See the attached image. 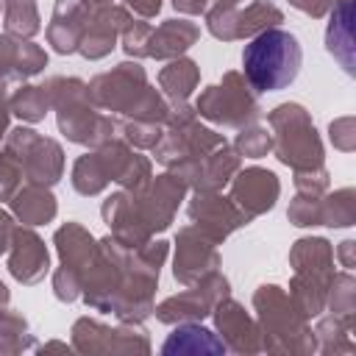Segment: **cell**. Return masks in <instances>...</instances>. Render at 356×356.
<instances>
[{"label": "cell", "mask_w": 356, "mask_h": 356, "mask_svg": "<svg viewBox=\"0 0 356 356\" xmlns=\"http://www.w3.org/2000/svg\"><path fill=\"white\" fill-rule=\"evenodd\" d=\"M153 175L150 159H145L142 153H134V147L125 139H111L100 147H95L92 153L78 156V161L72 164V186L78 195H100L111 181H117L122 189L136 192L142 189Z\"/></svg>", "instance_id": "1"}, {"label": "cell", "mask_w": 356, "mask_h": 356, "mask_svg": "<svg viewBox=\"0 0 356 356\" xmlns=\"http://www.w3.org/2000/svg\"><path fill=\"white\" fill-rule=\"evenodd\" d=\"M44 86L50 95V108H56L58 117V131L70 142L100 147L120 136V120L100 114V108L89 100L86 83L81 78L56 75Z\"/></svg>", "instance_id": "2"}, {"label": "cell", "mask_w": 356, "mask_h": 356, "mask_svg": "<svg viewBox=\"0 0 356 356\" xmlns=\"http://www.w3.org/2000/svg\"><path fill=\"white\" fill-rule=\"evenodd\" d=\"M303 64L300 42L281 28H267L242 50V75L253 92H278L286 89Z\"/></svg>", "instance_id": "3"}, {"label": "cell", "mask_w": 356, "mask_h": 356, "mask_svg": "<svg viewBox=\"0 0 356 356\" xmlns=\"http://www.w3.org/2000/svg\"><path fill=\"white\" fill-rule=\"evenodd\" d=\"M253 309L261 331V350L314 353V334L309 317L295 306L289 292L275 284H261L253 295Z\"/></svg>", "instance_id": "4"}, {"label": "cell", "mask_w": 356, "mask_h": 356, "mask_svg": "<svg viewBox=\"0 0 356 356\" xmlns=\"http://www.w3.org/2000/svg\"><path fill=\"white\" fill-rule=\"evenodd\" d=\"M292 281L289 298L306 317H320L325 312L328 284L334 278V248L323 236H303L289 250Z\"/></svg>", "instance_id": "5"}, {"label": "cell", "mask_w": 356, "mask_h": 356, "mask_svg": "<svg viewBox=\"0 0 356 356\" xmlns=\"http://www.w3.org/2000/svg\"><path fill=\"white\" fill-rule=\"evenodd\" d=\"M273 134V150L281 164L292 170L323 167V142L312 122V114L300 103H281L267 117Z\"/></svg>", "instance_id": "6"}, {"label": "cell", "mask_w": 356, "mask_h": 356, "mask_svg": "<svg viewBox=\"0 0 356 356\" xmlns=\"http://www.w3.org/2000/svg\"><path fill=\"white\" fill-rule=\"evenodd\" d=\"M195 111L214 125L239 131L259 120L261 106H259V92L250 89L245 75L228 70L220 83H211L200 92V97L195 100Z\"/></svg>", "instance_id": "7"}, {"label": "cell", "mask_w": 356, "mask_h": 356, "mask_svg": "<svg viewBox=\"0 0 356 356\" xmlns=\"http://www.w3.org/2000/svg\"><path fill=\"white\" fill-rule=\"evenodd\" d=\"M150 89L153 86L147 83L145 67L139 61H122L114 70L100 72V75H95L86 83L89 100L97 108L114 111L120 117H131L145 103V97L150 95Z\"/></svg>", "instance_id": "8"}, {"label": "cell", "mask_w": 356, "mask_h": 356, "mask_svg": "<svg viewBox=\"0 0 356 356\" xmlns=\"http://www.w3.org/2000/svg\"><path fill=\"white\" fill-rule=\"evenodd\" d=\"M3 150L11 153L19 167H22V178L28 184H39V186H53L61 175H64V150L56 139L36 134L33 128H14L6 134L3 139Z\"/></svg>", "instance_id": "9"}, {"label": "cell", "mask_w": 356, "mask_h": 356, "mask_svg": "<svg viewBox=\"0 0 356 356\" xmlns=\"http://www.w3.org/2000/svg\"><path fill=\"white\" fill-rule=\"evenodd\" d=\"M228 292H231L228 278L220 270H211L197 284H192L184 292L170 295L167 300H161L159 306H153V314H156L159 323H167V325L200 323V320H206L214 312V306L222 298H228Z\"/></svg>", "instance_id": "10"}, {"label": "cell", "mask_w": 356, "mask_h": 356, "mask_svg": "<svg viewBox=\"0 0 356 356\" xmlns=\"http://www.w3.org/2000/svg\"><path fill=\"white\" fill-rule=\"evenodd\" d=\"M278 22H284V11L270 0H256L248 8L214 3L206 11V25H209L211 36H217L222 42L250 39L267 28H275Z\"/></svg>", "instance_id": "11"}, {"label": "cell", "mask_w": 356, "mask_h": 356, "mask_svg": "<svg viewBox=\"0 0 356 356\" xmlns=\"http://www.w3.org/2000/svg\"><path fill=\"white\" fill-rule=\"evenodd\" d=\"M72 350L78 353H150V339L139 323H120L117 328L81 317L72 325Z\"/></svg>", "instance_id": "12"}, {"label": "cell", "mask_w": 356, "mask_h": 356, "mask_svg": "<svg viewBox=\"0 0 356 356\" xmlns=\"http://www.w3.org/2000/svg\"><path fill=\"white\" fill-rule=\"evenodd\" d=\"M186 189L189 186L175 172H164V175H153L139 192H131L145 225L150 228V234L164 231L172 222Z\"/></svg>", "instance_id": "13"}, {"label": "cell", "mask_w": 356, "mask_h": 356, "mask_svg": "<svg viewBox=\"0 0 356 356\" xmlns=\"http://www.w3.org/2000/svg\"><path fill=\"white\" fill-rule=\"evenodd\" d=\"M217 267H220L217 242H211L195 225L181 228L178 239H175V264H172L175 281L184 284V286H192V284H197L203 275H209Z\"/></svg>", "instance_id": "14"}, {"label": "cell", "mask_w": 356, "mask_h": 356, "mask_svg": "<svg viewBox=\"0 0 356 356\" xmlns=\"http://www.w3.org/2000/svg\"><path fill=\"white\" fill-rule=\"evenodd\" d=\"M186 214L197 231H203L211 242H222L236 228L248 225L250 220L231 203V197H222L220 192H195V197L186 206Z\"/></svg>", "instance_id": "15"}, {"label": "cell", "mask_w": 356, "mask_h": 356, "mask_svg": "<svg viewBox=\"0 0 356 356\" xmlns=\"http://www.w3.org/2000/svg\"><path fill=\"white\" fill-rule=\"evenodd\" d=\"M231 184V203L248 217H259L264 211H270L278 200V192H281V184H278V175L273 170H264V167H248V170H236V175L228 181Z\"/></svg>", "instance_id": "16"}, {"label": "cell", "mask_w": 356, "mask_h": 356, "mask_svg": "<svg viewBox=\"0 0 356 356\" xmlns=\"http://www.w3.org/2000/svg\"><path fill=\"white\" fill-rule=\"evenodd\" d=\"M131 11L122 6H103V8H92L89 11V22L83 28L78 53L89 61H97L103 56H108L117 44V39L122 36V31L131 25Z\"/></svg>", "instance_id": "17"}, {"label": "cell", "mask_w": 356, "mask_h": 356, "mask_svg": "<svg viewBox=\"0 0 356 356\" xmlns=\"http://www.w3.org/2000/svg\"><path fill=\"white\" fill-rule=\"evenodd\" d=\"M50 270V253L31 225H14L8 242V273L19 284H39Z\"/></svg>", "instance_id": "18"}, {"label": "cell", "mask_w": 356, "mask_h": 356, "mask_svg": "<svg viewBox=\"0 0 356 356\" xmlns=\"http://www.w3.org/2000/svg\"><path fill=\"white\" fill-rule=\"evenodd\" d=\"M242 167V156L236 153V147H231L228 142L214 147L209 156H203L200 161L178 170L175 175L195 192H220Z\"/></svg>", "instance_id": "19"}, {"label": "cell", "mask_w": 356, "mask_h": 356, "mask_svg": "<svg viewBox=\"0 0 356 356\" xmlns=\"http://www.w3.org/2000/svg\"><path fill=\"white\" fill-rule=\"evenodd\" d=\"M214 325L220 331V339L234 353H259L261 350V331L259 323L245 312L242 303L222 298L214 306Z\"/></svg>", "instance_id": "20"}, {"label": "cell", "mask_w": 356, "mask_h": 356, "mask_svg": "<svg viewBox=\"0 0 356 356\" xmlns=\"http://www.w3.org/2000/svg\"><path fill=\"white\" fill-rule=\"evenodd\" d=\"M100 214H103V222L111 228V236L125 248H139L153 239V234L145 225V220L134 203V195L128 189H120L111 197H106Z\"/></svg>", "instance_id": "21"}, {"label": "cell", "mask_w": 356, "mask_h": 356, "mask_svg": "<svg viewBox=\"0 0 356 356\" xmlns=\"http://www.w3.org/2000/svg\"><path fill=\"white\" fill-rule=\"evenodd\" d=\"M47 67V53L33 44L31 39H17L3 33L0 36V83L3 86H14L22 83L25 78L39 75Z\"/></svg>", "instance_id": "22"}, {"label": "cell", "mask_w": 356, "mask_h": 356, "mask_svg": "<svg viewBox=\"0 0 356 356\" xmlns=\"http://www.w3.org/2000/svg\"><path fill=\"white\" fill-rule=\"evenodd\" d=\"M89 6L81 0H56L53 17L47 22V42L58 53H75L83 36V28L89 22Z\"/></svg>", "instance_id": "23"}, {"label": "cell", "mask_w": 356, "mask_h": 356, "mask_svg": "<svg viewBox=\"0 0 356 356\" xmlns=\"http://www.w3.org/2000/svg\"><path fill=\"white\" fill-rule=\"evenodd\" d=\"M200 36V28L189 19H164L159 28L150 31L147 39V58H178L184 56Z\"/></svg>", "instance_id": "24"}, {"label": "cell", "mask_w": 356, "mask_h": 356, "mask_svg": "<svg viewBox=\"0 0 356 356\" xmlns=\"http://www.w3.org/2000/svg\"><path fill=\"white\" fill-rule=\"evenodd\" d=\"M325 47L339 61V67L353 75V0H334L331 22L325 31Z\"/></svg>", "instance_id": "25"}, {"label": "cell", "mask_w": 356, "mask_h": 356, "mask_svg": "<svg viewBox=\"0 0 356 356\" xmlns=\"http://www.w3.org/2000/svg\"><path fill=\"white\" fill-rule=\"evenodd\" d=\"M53 242H56V250H58L61 264L70 267V270H75V273H81V278H83V270L89 267V261L95 256L97 239L81 222H64L56 231Z\"/></svg>", "instance_id": "26"}, {"label": "cell", "mask_w": 356, "mask_h": 356, "mask_svg": "<svg viewBox=\"0 0 356 356\" xmlns=\"http://www.w3.org/2000/svg\"><path fill=\"white\" fill-rule=\"evenodd\" d=\"M8 203H11L14 217H17L22 225H31V228L50 222V220L56 217V211H58L50 186H39V184H25V186H19Z\"/></svg>", "instance_id": "27"}, {"label": "cell", "mask_w": 356, "mask_h": 356, "mask_svg": "<svg viewBox=\"0 0 356 356\" xmlns=\"http://www.w3.org/2000/svg\"><path fill=\"white\" fill-rule=\"evenodd\" d=\"M225 350H228L225 342L200 323H178V328L161 345V353H225Z\"/></svg>", "instance_id": "28"}, {"label": "cell", "mask_w": 356, "mask_h": 356, "mask_svg": "<svg viewBox=\"0 0 356 356\" xmlns=\"http://www.w3.org/2000/svg\"><path fill=\"white\" fill-rule=\"evenodd\" d=\"M197 81H200V67L186 56L170 58V64L159 70V86L172 103H184L195 92Z\"/></svg>", "instance_id": "29"}, {"label": "cell", "mask_w": 356, "mask_h": 356, "mask_svg": "<svg viewBox=\"0 0 356 356\" xmlns=\"http://www.w3.org/2000/svg\"><path fill=\"white\" fill-rule=\"evenodd\" d=\"M350 331H353V320H345L337 314L323 317L312 331L314 334V350H320V353H353Z\"/></svg>", "instance_id": "30"}, {"label": "cell", "mask_w": 356, "mask_h": 356, "mask_svg": "<svg viewBox=\"0 0 356 356\" xmlns=\"http://www.w3.org/2000/svg\"><path fill=\"white\" fill-rule=\"evenodd\" d=\"M3 28L8 36L31 39L42 31L36 0H3Z\"/></svg>", "instance_id": "31"}, {"label": "cell", "mask_w": 356, "mask_h": 356, "mask_svg": "<svg viewBox=\"0 0 356 356\" xmlns=\"http://www.w3.org/2000/svg\"><path fill=\"white\" fill-rule=\"evenodd\" d=\"M356 222V192L350 186L325 192L320 197V225L328 228H348Z\"/></svg>", "instance_id": "32"}, {"label": "cell", "mask_w": 356, "mask_h": 356, "mask_svg": "<svg viewBox=\"0 0 356 356\" xmlns=\"http://www.w3.org/2000/svg\"><path fill=\"white\" fill-rule=\"evenodd\" d=\"M8 106H11V114H17L22 122H39L44 120V114L50 111V95H47V86H33V83H25L19 86L14 95H8Z\"/></svg>", "instance_id": "33"}, {"label": "cell", "mask_w": 356, "mask_h": 356, "mask_svg": "<svg viewBox=\"0 0 356 356\" xmlns=\"http://www.w3.org/2000/svg\"><path fill=\"white\" fill-rule=\"evenodd\" d=\"M28 348H33V334L28 331V320L14 309H3L0 312V353H19Z\"/></svg>", "instance_id": "34"}, {"label": "cell", "mask_w": 356, "mask_h": 356, "mask_svg": "<svg viewBox=\"0 0 356 356\" xmlns=\"http://www.w3.org/2000/svg\"><path fill=\"white\" fill-rule=\"evenodd\" d=\"M325 306L331 309V314L345 317V320H353V312H356V281H353L350 270L334 273V278L328 284Z\"/></svg>", "instance_id": "35"}, {"label": "cell", "mask_w": 356, "mask_h": 356, "mask_svg": "<svg viewBox=\"0 0 356 356\" xmlns=\"http://www.w3.org/2000/svg\"><path fill=\"white\" fill-rule=\"evenodd\" d=\"M234 147H236V153L245 156V159H261V156H267V153L273 150V134H270L267 128L250 122V125L239 128Z\"/></svg>", "instance_id": "36"}, {"label": "cell", "mask_w": 356, "mask_h": 356, "mask_svg": "<svg viewBox=\"0 0 356 356\" xmlns=\"http://www.w3.org/2000/svg\"><path fill=\"white\" fill-rule=\"evenodd\" d=\"M161 131L164 125H156V122H142V120H128L122 117L120 120V139H125L131 147H139V150H153V145L161 139Z\"/></svg>", "instance_id": "37"}, {"label": "cell", "mask_w": 356, "mask_h": 356, "mask_svg": "<svg viewBox=\"0 0 356 356\" xmlns=\"http://www.w3.org/2000/svg\"><path fill=\"white\" fill-rule=\"evenodd\" d=\"M153 25L145 19H131V25L122 31V47L134 58H147V39H150Z\"/></svg>", "instance_id": "38"}, {"label": "cell", "mask_w": 356, "mask_h": 356, "mask_svg": "<svg viewBox=\"0 0 356 356\" xmlns=\"http://www.w3.org/2000/svg\"><path fill=\"white\" fill-rule=\"evenodd\" d=\"M323 197V195H320ZM320 197H306V195H295V200L289 203V222L309 228V225H320Z\"/></svg>", "instance_id": "39"}, {"label": "cell", "mask_w": 356, "mask_h": 356, "mask_svg": "<svg viewBox=\"0 0 356 356\" xmlns=\"http://www.w3.org/2000/svg\"><path fill=\"white\" fill-rule=\"evenodd\" d=\"M295 189L298 195L306 197H320L328 192V170L314 167V170H295Z\"/></svg>", "instance_id": "40"}, {"label": "cell", "mask_w": 356, "mask_h": 356, "mask_svg": "<svg viewBox=\"0 0 356 356\" xmlns=\"http://www.w3.org/2000/svg\"><path fill=\"white\" fill-rule=\"evenodd\" d=\"M19 181H22V167H19V161H17L11 153L0 150V203L14 197V192L19 189Z\"/></svg>", "instance_id": "41"}, {"label": "cell", "mask_w": 356, "mask_h": 356, "mask_svg": "<svg viewBox=\"0 0 356 356\" xmlns=\"http://www.w3.org/2000/svg\"><path fill=\"white\" fill-rule=\"evenodd\" d=\"M53 292H56V298L58 300H75V298H81V292H83V278H81V273H75V270H70V267H58L56 273H53Z\"/></svg>", "instance_id": "42"}, {"label": "cell", "mask_w": 356, "mask_h": 356, "mask_svg": "<svg viewBox=\"0 0 356 356\" xmlns=\"http://www.w3.org/2000/svg\"><path fill=\"white\" fill-rule=\"evenodd\" d=\"M331 142L339 150H353V120L350 117H342V120L331 122Z\"/></svg>", "instance_id": "43"}, {"label": "cell", "mask_w": 356, "mask_h": 356, "mask_svg": "<svg viewBox=\"0 0 356 356\" xmlns=\"http://www.w3.org/2000/svg\"><path fill=\"white\" fill-rule=\"evenodd\" d=\"M298 11H303V14H309V17H325L328 11H331V6H334V0H289Z\"/></svg>", "instance_id": "44"}, {"label": "cell", "mask_w": 356, "mask_h": 356, "mask_svg": "<svg viewBox=\"0 0 356 356\" xmlns=\"http://www.w3.org/2000/svg\"><path fill=\"white\" fill-rule=\"evenodd\" d=\"M125 8L134 11L139 19H150L159 14L161 8V0H125Z\"/></svg>", "instance_id": "45"}, {"label": "cell", "mask_w": 356, "mask_h": 356, "mask_svg": "<svg viewBox=\"0 0 356 356\" xmlns=\"http://www.w3.org/2000/svg\"><path fill=\"white\" fill-rule=\"evenodd\" d=\"M8 117H11V106H8V86L0 83V142L8 134Z\"/></svg>", "instance_id": "46"}, {"label": "cell", "mask_w": 356, "mask_h": 356, "mask_svg": "<svg viewBox=\"0 0 356 356\" xmlns=\"http://www.w3.org/2000/svg\"><path fill=\"white\" fill-rule=\"evenodd\" d=\"M175 11H184V14H206L211 0H172Z\"/></svg>", "instance_id": "47"}, {"label": "cell", "mask_w": 356, "mask_h": 356, "mask_svg": "<svg viewBox=\"0 0 356 356\" xmlns=\"http://www.w3.org/2000/svg\"><path fill=\"white\" fill-rule=\"evenodd\" d=\"M11 231H14V220L8 211L0 209V253L8 250V242H11Z\"/></svg>", "instance_id": "48"}, {"label": "cell", "mask_w": 356, "mask_h": 356, "mask_svg": "<svg viewBox=\"0 0 356 356\" xmlns=\"http://www.w3.org/2000/svg\"><path fill=\"white\" fill-rule=\"evenodd\" d=\"M353 248H356V242H353V239H345V242L337 248V253H334L345 270H353Z\"/></svg>", "instance_id": "49"}, {"label": "cell", "mask_w": 356, "mask_h": 356, "mask_svg": "<svg viewBox=\"0 0 356 356\" xmlns=\"http://www.w3.org/2000/svg\"><path fill=\"white\" fill-rule=\"evenodd\" d=\"M36 350H39V353H47V350H72V345H67V342H44V345H39Z\"/></svg>", "instance_id": "50"}, {"label": "cell", "mask_w": 356, "mask_h": 356, "mask_svg": "<svg viewBox=\"0 0 356 356\" xmlns=\"http://www.w3.org/2000/svg\"><path fill=\"white\" fill-rule=\"evenodd\" d=\"M8 298H11V295H8V286H6L3 281H0V312H3L6 306H8Z\"/></svg>", "instance_id": "51"}, {"label": "cell", "mask_w": 356, "mask_h": 356, "mask_svg": "<svg viewBox=\"0 0 356 356\" xmlns=\"http://www.w3.org/2000/svg\"><path fill=\"white\" fill-rule=\"evenodd\" d=\"M83 6H89V8H103V6H111L114 0H81Z\"/></svg>", "instance_id": "52"}, {"label": "cell", "mask_w": 356, "mask_h": 356, "mask_svg": "<svg viewBox=\"0 0 356 356\" xmlns=\"http://www.w3.org/2000/svg\"><path fill=\"white\" fill-rule=\"evenodd\" d=\"M214 3H225V6H236V3H242V0H214Z\"/></svg>", "instance_id": "53"}, {"label": "cell", "mask_w": 356, "mask_h": 356, "mask_svg": "<svg viewBox=\"0 0 356 356\" xmlns=\"http://www.w3.org/2000/svg\"><path fill=\"white\" fill-rule=\"evenodd\" d=\"M0 11H3V0H0Z\"/></svg>", "instance_id": "54"}]
</instances>
